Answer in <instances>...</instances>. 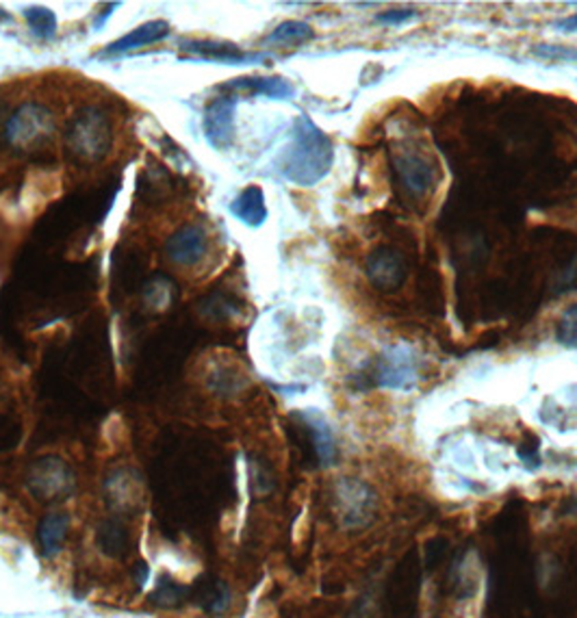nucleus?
Instances as JSON below:
<instances>
[{
    "label": "nucleus",
    "instance_id": "14",
    "mask_svg": "<svg viewBox=\"0 0 577 618\" xmlns=\"http://www.w3.org/2000/svg\"><path fill=\"white\" fill-rule=\"evenodd\" d=\"M70 532V514L51 512L37 525V540L46 557H54L63 551L65 538Z\"/></svg>",
    "mask_w": 577,
    "mask_h": 618
},
{
    "label": "nucleus",
    "instance_id": "21",
    "mask_svg": "<svg viewBox=\"0 0 577 618\" xmlns=\"http://www.w3.org/2000/svg\"><path fill=\"white\" fill-rule=\"evenodd\" d=\"M536 57L545 59V62H560V63H575L577 62V48L571 46H558V43H536L532 48Z\"/></svg>",
    "mask_w": 577,
    "mask_h": 618
},
{
    "label": "nucleus",
    "instance_id": "17",
    "mask_svg": "<svg viewBox=\"0 0 577 618\" xmlns=\"http://www.w3.org/2000/svg\"><path fill=\"white\" fill-rule=\"evenodd\" d=\"M24 20L29 22V29L33 35H37L40 40H51L57 33V15L54 11L46 7H26L24 9Z\"/></svg>",
    "mask_w": 577,
    "mask_h": 618
},
{
    "label": "nucleus",
    "instance_id": "11",
    "mask_svg": "<svg viewBox=\"0 0 577 618\" xmlns=\"http://www.w3.org/2000/svg\"><path fill=\"white\" fill-rule=\"evenodd\" d=\"M296 417L299 419V423L304 425L308 432L310 447H313L315 458L321 467H332L339 458V447H336L335 432H332V425L328 423V419L315 408H307L302 413H298Z\"/></svg>",
    "mask_w": 577,
    "mask_h": 618
},
{
    "label": "nucleus",
    "instance_id": "20",
    "mask_svg": "<svg viewBox=\"0 0 577 618\" xmlns=\"http://www.w3.org/2000/svg\"><path fill=\"white\" fill-rule=\"evenodd\" d=\"M203 601H204V610L209 612V614H213V616L226 614L232 601L231 588H228L224 582H215L213 586L209 588V593L204 594Z\"/></svg>",
    "mask_w": 577,
    "mask_h": 618
},
{
    "label": "nucleus",
    "instance_id": "26",
    "mask_svg": "<svg viewBox=\"0 0 577 618\" xmlns=\"http://www.w3.org/2000/svg\"><path fill=\"white\" fill-rule=\"evenodd\" d=\"M9 20H11V14H7V11L0 7V24H3V22H9Z\"/></svg>",
    "mask_w": 577,
    "mask_h": 618
},
{
    "label": "nucleus",
    "instance_id": "19",
    "mask_svg": "<svg viewBox=\"0 0 577 618\" xmlns=\"http://www.w3.org/2000/svg\"><path fill=\"white\" fill-rule=\"evenodd\" d=\"M556 338L560 346L577 349V302L569 304L558 319Z\"/></svg>",
    "mask_w": 577,
    "mask_h": 618
},
{
    "label": "nucleus",
    "instance_id": "24",
    "mask_svg": "<svg viewBox=\"0 0 577 618\" xmlns=\"http://www.w3.org/2000/svg\"><path fill=\"white\" fill-rule=\"evenodd\" d=\"M135 579H137L139 586H146V584H148V579H150L148 565H144V562L135 565Z\"/></svg>",
    "mask_w": 577,
    "mask_h": 618
},
{
    "label": "nucleus",
    "instance_id": "7",
    "mask_svg": "<svg viewBox=\"0 0 577 618\" xmlns=\"http://www.w3.org/2000/svg\"><path fill=\"white\" fill-rule=\"evenodd\" d=\"M400 185L411 198H426L437 183V169L419 152H402L393 158Z\"/></svg>",
    "mask_w": 577,
    "mask_h": 618
},
{
    "label": "nucleus",
    "instance_id": "3",
    "mask_svg": "<svg viewBox=\"0 0 577 618\" xmlns=\"http://www.w3.org/2000/svg\"><path fill=\"white\" fill-rule=\"evenodd\" d=\"M372 386L386 391H412L419 382V354L408 343H391L369 367Z\"/></svg>",
    "mask_w": 577,
    "mask_h": 618
},
{
    "label": "nucleus",
    "instance_id": "15",
    "mask_svg": "<svg viewBox=\"0 0 577 618\" xmlns=\"http://www.w3.org/2000/svg\"><path fill=\"white\" fill-rule=\"evenodd\" d=\"M313 37H315V31L308 22L285 20V22H280V24L276 26L268 37H265V42L276 43V46L291 48V46H302V43L310 42Z\"/></svg>",
    "mask_w": 577,
    "mask_h": 618
},
{
    "label": "nucleus",
    "instance_id": "16",
    "mask_svg": "<svg viewBox=\"0 0 577 618\" xmlns=\"http://www.w3.org/2000/svg\"><path fill=\"white\" fill-rule=\"evenodd\" d=\"M98 545L111 557H122L128 549V534L118 521H107L98 529Z\"/></svg>",
    "mask_w": 577,
    "mask_h": 618
},
{
    "label": "nucleus",
    "instance_id": "13",
    "mask_svg": "<svg viewBox=\"0 0 577 618\" xmlns=\"http://www.w3.org/2000/svg\"><path fill=\"white\" fill-rule=\"evenodd\" d=\"M231 213L239 222L246 223L248 228L263 226L270 215L263 189H260L259 185H248V187L231 202Z\"/></svg>",
    "mask_w": 577,
    "mask_h": 618
},
{
    "label": "nucleus",
    "instance_id": "6",
    "mask_svg": "<svg viewBox=\"0 0 577 618\" xmlns=\"http://www.w3.org/2000/svg\"><path fill=\"white\" fill-rule=\"evenodd\" d=\"M237 96H215L204 109V137L215 150H228L235 141Z\"/></svg>",
    "mask_w": 577,
    "mask_h": 618
},
{
    "label": "nucleus",
    "instance_id": "8",
    "mask_svg": "<svg viewBox=\"0 0 577 618\" xmlns=\"http://www.w3.org/2000/svg\"><path fill=\"white\" fill-rule=\"evenodd\" d=\"M181 51L192 59L200 62H213V63H228V65H241V63H257L265 62L268 54L263 52H246L231 42H215V40H184L181 42Z\"/></svg>",
    "mask_w": 577,
    "mask_h": 618
},
{
    "label": "nucleus",
    "instance_id": "12",
    "mask_svg": "<svg viewBox=\"0 0 577 618\" xmlns=\"http://www.w3.org/2000/svg\"><path fill=\"white\" fill-rule=\"evenodd\" d=\"M170 31H172V26L167 20H150V22H146V24H139L137 29L127 33L124 37H119V40L109 43L105 51L100 52V57L102 54L107 57V54L137 51V48L148 46V43H156V42L166 40V37L170 35Z\"/></svg>",
    "mask_w": 577,
    "mask_h": 618
},
{
    "label": "nucleus",
    "instance_id": "10",
    "mask_svg": "<svg viewBox=\"0 0 577 618\" xmlns=\"http://www.w3.org/2000/svg\"><path fill=\"white\" fill-rule=\"evenodd\" d=\"M206 248H209V237L204 228L200 223H187L167 239L166 254L176 265L194 267L204 259Z\"/></svg>",
    "mask_w": 577,
    "mask_h": 618
},
{
    "label": "nucleus",
    "instance_id": "22",
    "mask_svg": "<svg viewBox=\"0 0 577 618\" xmlns=\"http://www.w3.org/2000/svg\"><path fill=\"white\" fill-rule=\"evenodd\" d=\"M415 15H417L415 9H389V11H380V14L375 15V20L386 26H402V24H406V22H411Z\"/></svg>",
    "mask_w": 577,
    "mask_h": 618
},
{
    "label": "nucleus",
    "instance_id": "18",
    "mask_svg": "<svg viewBox=\"0 0 577 618\" xmlns=\"http://www.w3.org/2000/svg\"><path fill=\"white\" fill-rule=\"evenodd\" d=\"M189 594V588L181 586V584L172 582L167 575H161L156 579L155 593H152V601L156 605H163V608H172V605H178L184 597Z\"/></svg>",
    "mask_w": 577,
    "mask_h": 618
},
{
    "label": "nucleus",
    "instance_id": "9",
    "mask_svg": "<svg viewBox=\"0 0 577 618\" xmlns=\"http://www.w3.org/2000/svg\"><path fill=\"white\" fill-rule=\"evenodd\" d=\"M217 91L228 96H265L271 100H288L296 96L293 87L285 76H239L228 83L217 85Z\"/></svg>",
    "mask_w": 577,
    "mask_h": 618
},
{
    "label": "nucleus",
    "instance_id": "4",
    "mask_svg": "<svg viewBox=\"0 0 577 618\" xmlns=\"http://www.w3.org/2000/svg\"><path fill=\"white\" fill-rule=\"evenodd\" d=\"M52 116L40 105H24L18 109V113H14L7 124L9 144L22 147V150L40 147L48 139H52Z\"/></svg>",
    "mask_w": 577,
    "mask_h": 618
},
{
    "label": "nucleus",
    "instance_id": "25",
    "mask_svg": "<svg viewBox=\"0 0 577 618\" xmlns=\"http://www.w3.org/2000/svg\"><path fill=\"white\" fill-rule=\"evenodd\" d=\"M118 7H119V3H111V5H107V7H105V14H98V18H96V22H94V29H96V31L100 29V26L105 24V20L109 18V15L113 14V9H118Z\"/></svg>",
    "mask_w": 577,
    "mask_h": 618
},
{
    "label": "nucleus",
    "instance_id": "1",
    "mask_svg": "<svg viewBox=\"0 0 577 618\" xmlns=\"http://www.w3.org/2000/svg\"><path fill=\"white\" fill-rule=\"evenodd\" d=\"M335 163L332 139L308 116L293 122L287 146L276 158V169L285 180L298 187H315L330 174Z\"/></svg>",
    "mask_w": 577,
    "mask_h": 618
},
{
    "label": "nucleus",
    "instance_id": "5",
    "mask_svg": "<svg viewBox=\"0 0 577 618\" xmlns=\"http://www.w3.org/2000/svg\"><path fill=\"white\" fill-rule=\"evenodd\" d=\"M364 273L378 291L395 293L406 282V261L402 252L389 248V245H380L369 252L367 261H364Z\"/></svg>",
    "mask_w": 577,
    "mask_h": 618
},
{
    "label": "nucleus",
    "instance_id": "2",
    "mask_svg": "<svg viewBox=\"0 0 577 618\" xmlns=\"http://www.w3.org/2000/svg\"><path fill=\"white\" fill-rule=\"evenodd\" d=\"M111 122L98 109H83L79 116H74L65 133V146L70 155L80 163L102 161L111 147Z\"/></svg>",
    "mask_w": 577,
    "mask_h": 618
},
{
    "label": "nucleus",
    "instance_id": "23",
    "mask_svg": "<svg viewBox=\"0 0 577 618\" xmlns=\"http://www.w3.org/2000/svg\"><path fill=\"white\" fill-rule=\"evenodd\" d=\"M553 26H556V29L563 31V33H575L577 31V14H571V15H567V18L558 20Z\"/></svg>",
    "mask_w": 577,
    "mask_h": 618
}]
</instances>
